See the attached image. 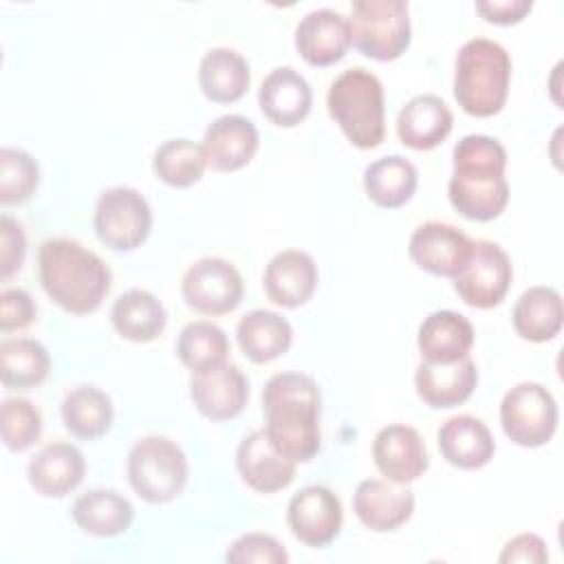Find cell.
I'll return each mask as SVG.
<instances>
[{"label":"cell","mask_w":564,"mask_h":564,"mask_svg":"<svg viewBox=\"0 0 564 564\" xmlns=\"http://www.w3.org/2000/svg\"><path fill=\"white\" fill-rule=\"evenodd\" d=\"M264 432L273 447L295 463H308L322 447V392L304 372H278L262 388Z\"/></svg>","instance_id":"cell-1"},{"label":"cell","mask_w":564,"mask_h":564,"mask_svg":"<svg viewBox=\"0 0 564 564\" xmlns=\"http://www.w3.org/2000/svg\"><path fill=\"white\" fill-rule=\"evenodd\" d=\"M507 150L489 134H465L452 150L447 196L452 207L478 223L498 218L509 203Z\"/></svg>","instance_id":"cell-2"},{"label":"cell","mask_w":564,"mask_h":564,"mask_svg":"<svg viewBox=\"0 0 564 564\" xmlns=\"http://www.w3.org/2000/svg\"><path fill=\"white\" fill-rule=\"evenodd\" d=\"M37 273L44 293L70 315L95 313L112 284L110 267L70 238H48L40 245Z\"/></svg>","instance_id":"cell-3"},{"label":"cell","mask_w":564,"mask_h":564,"mask_svg":"<svg viewBox=\"0 0 564 564\" xmlns=\"http://www.w3.org/2000/svg\"><path fill=\"white\" fill-rule=\"evenodd\" d=\"M511 82L507 48L489 37L467 40L454 59V99L471 117H494L502 110Z\"/></svg>","instance_id":"cell-4"},{"label":"cell","mask_w":564,"mask_h":564,"mask_svg":"<svg viewBox=\"0 0 564 564\" xmlns=\"http://www.w3.org/2000/svg\"><path fill=\"white\" fill-rule=\"evenodd\" d=\"M326 108L344 137L359 150L381 145L386 134V97L379 77L361 66L339 73L328 93Z\"/></svg>","instance_id":"cell-5"},{"label":"cell","mask_w":564,"mask_h":564,"mask_svg":"<svg viewBox=\"0 0 564 564\" xmlns=\"http://www.w3.org/2000/svg\"><path fill=\"white\" fill-rule=\"evenodd\" d=\"M126 474L132 491L148 505L176 500L189 476L187 456L167 436H143L128 452Z\"/></svg>","instance_id":"cell-6"},{"label":"cell","mask_w":564,"mask_h":564,"mask_svg":"<svg viewBox=\"0 0 564 564\" xmlns=\"http://www.w3.org/2000/svg\"><path fill=\"white\" fill-rule=\"evenodd\" d=\"M348 26L350 44L377 62L401 57L412 40L405 0H355L350 4Z\"/></svg>","instance_id":"cell-7"},{"label":"cell","mask_w":564,"mask_h":564,"mask_svg":"<svg viewBox=\"0 0 564 564\" xmlns=\"http://www.w3.org/2000/svg\"><path fill=\"white\" fill-rule=\"evenodd\" d=\"M500 425L511 443L542 447L557 430V401L538 381L516 383L500 401Z\"/></svg>","instance_id":"cell-8"},{"label":"cell","mask_w":564,"mask_h":564,"mask_svg":"<svg viewBox=\"0 0 564 564\" xmlns=\"http://www.w3.org/2000/svg\"><path fill=\"white\" fill-rule=\"evenodd\" d=\"M93 225L101 245L112 251H132L150 236L152 209L139 189L115 185L99 194Z\"/></svg>","instance_id":"cell-9"},{"label":"cell","mask_w":564,"mask_h":564,"mask_svg":"<svg viewBox=\"0 0 564 564\" xmlns=\"http://www.w3.org/2000/svg\"><path fill=\"white\" fill-rule=\"evenodd\" d=\"M513 280L509 253L491 240H471V251L454 275V291L474 308L498 306Z\"/></svg>","instance_id":"cell-10"},{"label":"cell","mask_w":564,"mask_h":564,"mask_svg":"<svg viewBox=\"0 0 564 564\" xmlns=\"http://www.w3.org/2000/svg\"><path fill=\"white\" fill-rule=\"evenodd\" d=\"M181 295L196 313L218 317L238 308L245 295V282L229 260L207 256L189 264L181 280Z\"/></svg>","instance_id":"cell-11"},{"label":"cell","mask_w":564,"mask_h":564,"mask_svg":"<svg viewBox=\"0 0 564 564\" xmlns=\"http://www.w3.org/2000/svg\"><path fill=\"white\" fill-rule=\"evenodd\" d=\"M286 524L293 538L304 546L324 549L341 531V500L324 485H306L291 496L286 507Z\"/></svg>","instance_id":"cell-12"},{"label":"cell","mask_w":564,"mask_h":564,"mask_svg":"<svg viewBox=\"0 0 564 564\" xmlns=\"http://www.w3.org/2000/svg\"><path fill=\"white\" fill-rule=\"evenodd\" d=\"M189 399L209 421L236 419L249 401V381L245 372L229 361L192 372Z\"/></svg>","instance_id":"cell-13"},{"label":"cell","mask_w":564,"mask_h":564,"mask_svg":"<svg viewBox=\"0 0 564 564\" xmlns=\"http://www.w3.org/2000/svg\"><path fill=\"white\" fill-rule=\"evenodd\" d=\"M372 460L377 469L397 485L419 480L430 467L423 436L405 423H390L377 432L372 441Z\"/></svg>","instance_id":"cell-14"},{"label":"cell","mask_w":564,"mask_h":564,"mask_svg":"<svg viewBox=\"0 0 564 564\" xmlns=\"http://www.w3.org/2000/svg\"><path fill=\"white\" fill-rule=\"evenodd\" d=\"M471 251V238H467L458 227L427 220L419 225L408 242V253L412 262L441 278H454L465 264Z\"/></svg>","instance_id":"cell-15"},{"label":"cell","mask_w":564,"mask_h":564,"mask_svg":"<svg viewBox=\"0 0 564 564\" xmlns=\"http://www.w3.org/2000/svg\"><path fill=\"white\" fill-rule=\"evenodd\" d=\"M352 511L375 533L397 531L414 513V491L388 478H366L352 494Z\"/></svg>","instance_id":"cell-16"},{"label":"cell","mask_w":564,"mask_h":564,"mask_svg":"<svg viewBox=\"0 0 564 564\" xmlns=\"http://www.w3.org/2000/svg\"><path fill=\"white\" fill-rule=\"evenodd\" d=\"M295 460L273 447L264 427L249 432L236 449V469L240 480L258 494L286 489L295 478Z\"/></svg>","instance_id":"cell-17"},{"label":"cell","mask_w":564,"mask_h":564,"mask_svg":"<svg viewBox=\"0 0 564 564\" xmlns=\"http://www.w3.org/2000/svg\"><path fill=\"white\" fill-rule=\"evenodd\" d=\"M317 280L319 273L311 253L302 249H282L267 262L262 286L273 304L297 308L313 297Z\"/></svg>","instance_id":"cell-18"},{"label":"cell","mask_w":564,"mask_h":564,"mask_svg":"<svg viewBox=\"0 0 564 564\" xmlns=\"http://www.w3.org/2000/svg\"><path fill=\"white\" fill-rule=\"evenodd\" d=\"M348 46V18L335 9H313L295 26V48L311 66H330L339 62Z\"/></svg>","instance_id":"cell-19"},{"label":"cell","mask_w":564,"mask_h":564,"mask_svg":"<svg viewBox=\"0 0 564 564\" xmlns=\"http://www.w3.org/2000/svg\"><path fill=\"white\" fill-rule=\"evenodd\" d=\"M258 145V128L242 115H223L214 119L203 134L207 165L216 172H236L249 165Z\"/></svg>","instance_id":"cell-20"},{"label":"cell","mask_w":564,"mask_h":564,"mask_svg":"<svg viewBox=\"0 0 564 564\" xmlns=\"http://www.w3.org/2000/svg\"><path fill=\"white\" fill-rule=\"evenodd\" d=\"M86 476L84 454L66 441L44 445L26 465V480L44 498H64L75 491Z\"/></svg>","instance_id":"cell-21"},{"label":"cell","mask_w":564,"mask_h":564,"mask_svg":"<svg viewBox=\"0 0 564 564\" xmlns=\"http://www.w3.org/2000/svg\"><path fill=\"white\" fill-rule=\"evenodd\" d=\"M258 106L273 126L293 128L308 117L313 90L302 73L291 66H278L262 79Z\"/></svg>","instance_id":"cell-22"},{"label":"cell","mask_w":564,"mask_h":564,"mask_svg":"<svg viewBox=\"0 0 564 564\" xmlns=\"http://www.w3.org/2000/svg\"><path fill=\"white\" fill-rule=\"evenodd\" d=\"M478 383V368L469 357L449 364L421 361L414 372L419 399L434 410H449L465 403Z\"/></svg>","instance_id":"cell-23"},{"label":"cell","mask_w":564,"mask_h":564,"mask_svg":"<svg viewBox=\"0 0 564 564\" xmlns=\"http://www.w3.org/2000/svg\"><path fill=\"white\" fill-rule=\"evenodd\" d=\"M441 456L458 469H480L496 454V438L487 423L471 414H456L438 427Z\"/></svg>","instance_id":"cell-24"},{"label":"cell","mask_w":564,"mask_h":564,"mask_svg":"<svg viewBox=\"0 0 564 564\" xmlns=\"http://www.w3.org/2000/svg\"><path fill=\"white\" fill-rule=\"evenodd\" d=\"M454 115L438 95H416L397 115V137L405 148L432 150L452 132Z\"/></svg>","instance_id":"cell-25"},{"label":"cell","mask_w":564,"mask_h":564,"mask_svg":"<svg viewBox=\"0 0 564 564\" xmlns=\"http://www.w3.org/2000/svg\"><path fill=\"white\" fill-rule=\"evenodd\" d=\"M474 337V326L463 313L443 308L430 313L421 322L416 333V346L423 361L449 364L469 357Z\"/></svg>","instance_id":"cell-26"},{"label":"cell","mask_w":564,"mask_h":564,"mask_svg":"<svg viewBox=\"0 0 564 564\" xmlns=\"http://www.w3.org/2000/svg\"><path fill=\"white\" fill-rule=\"evenodd\" d=\"M75 524L93 538H117L126 533L134 520L132 502L117 489H90L73 502Z\"/></svg>","instance_id":"cell-27"},{"label":"cell","mask_w":564,"mask_h":564,"mask_svg":"<svg viewBox=\"0 0 564 564\" xmlns=\"http://www.w3.org/2000/svg\"><path fill=\"white\" fill-rule=\"evenodd\" d=\"M249 62L229 46L209 48L198 64L200 93L214 104H234L249 90Z\"/></svg>","instance_id":"cell-28"},{"label":"cell","mask_w":564,"mask_h":564,"mask_svg":"<svg viewBox=\"0 0 564 564\" xmlns=\"http://www.w3.org/2000/svg\"><path fill=\"white\" fill-rule=\"evenodd\" d=\"M236 339L249 361L269 364L291 348L293 326L275 311L253 308L238 319Z\"/></svg>","instance_id":"cell-29"},{"label":"cell","mask_w":564,"mask_h":564,"mask_svg":"<svg viewBox=\"0 0 564 564\" xmlns=\"http://www.w3.org/2000/svg\"><path fill=\"white\" fill-rule=\"evenodd\" d=\"M110 324L119 337L134 344H148L165 330L167 313L154 293L145 289H128L115 300Z\"/></svg>","instance_id":"cell-30"},{"label":"cell","mask_w":564,"mask_h":564,"mask_svg":"<svg viewBox=\"0 0 564 564\" xmlns=\"http://www.w3.org/2000/svg\"><path fill=\"white\" fill-rule=\"evenodd\" d=\"M511 322L522 339L533 344L551 341L564 322L562 295L553 286H529L516 300Z\"/></svg>","instance_id":"cell-31"},{"label":"cell","mask_w":564,"mask_h":564,"mask_svg":"<svg viewBox=\"0 0 564 564\" xmlns=\"http://www.w3.org/2000/svg\"><path fill=\"white\" fill-rule=\"evenodd\" d=\"M419 185V172L412 161L401 154H386L364 170L366 196L383 209L405 205Z\"/></svg>","instance_id":"cell-32"},{"label":"cell","mask_w":564,"mask_h":564,"mask_svg":"<svg viewBox=\"0 0 564 564\" xmlns=\"http://www.w3.org/2000/svg\"><path fill=\"white\" fill-rule=\"evenodd\" d=\"M115 421L112 399L97 386H77L62 399V423L82 441L104 436Z\"/></svg>","instance_id":"cell-33"},{"label":"cell","mask_w":564,"mask_h":564,"mask_svg":"<svg viewBox=\"0 0 564 564\" xmlns=\"http://www.w3.org/2000/svg\"><path fill=\"white\" fill-rule=\"evenodd\" d=\"M51 372V355L44 344L31 337L4 339L0 344V375L9 390L40 386Z\"/></svg>","instance_id":"cell-34"},{"label":"cell","mask_w":564,"mask_h":564,"mask_svg":"<svg viewBox=\"0 0 564 564\" xmlns=\"http://www.w3.org/2000/svg\"><path fill=\"white\" fill-rule=\"evenodd\" d=\"M207 159L203 143L187 137L163 141L152 154V172L170 187H192L205 174Z\"/></svg>","instance_id":"cell-35"},{"label":"cell","mask_w":564,"mask_h":564,"mask_svg":"<svg viewBox=\"0 0 564 564\" xmlns=\"http://www.w3.org/2000/svg\"><path fill=\"white\" fill-rule=\"evenodd\" d=\"M229 339L225 330L207 319H194L185 324L176 339V357L192 372L214 368L229 357Z\"/></svg>","instance_id":"cell-36"},{"label":"cell","mask_w":564,"mask_h":564,"mask_svg":"<svg viewBox=\"0 0 564 564\" xmlns=\"http://www.w3.org/2000/svg\"><path fill=\"white\" fill-rule=\"evenodd\" d=\"M40 185L37 161L20 148L0 150V203L22 205Z\"/></svg>","instance_id":"cell-37"},{"label":"cell","mask_w":564,"mask_h":564,"mask_svg":"<svg viewBox=\"0 0 564 564\" xmlns=\"http://www.w3.org/2000/svg\"><path fill=\"white\" fill-rule=\"evenodd\" d=\"M42 436L40 410L22 397L2 401V443L9 452H24Z\"/></svg>","instance_id":"cell-38"},{"label":"cell","mask_w":564,"mask_h":564,"mask_svg":"<svg viewBox=\"0 0 564 564\" xmlns=\"http://www.w3.org/2000/svg\"><path fill=\"white\" fill-rule=\"evenodd\" d=\"M227 562L234 564H245V562H256V564H286L289 553L269 533H245L231 542V546L225 553Z\"/></svg>","instance_id":"cell-39"},{"label":"cell","mask_w":564,"mask_h":564,"mask_svg":"<svg viewBox=\"0 0 564 564\" xmlns=\"http://www.w3.org/2000/svg\"><path fill=\"white\" fill-rule=\"evenodd\" d=\"M26 256V236L22 225L11 218H0V275L2 280H9L15 271L22 269Z\"/></svg>","instance_id":"cell-40"},{"label":"cell","mask_w":564,"mask_h":564,"mask_svg":"<svg viewBox=\"0 0 564 564\" xmlns=\"http://www.w3.org/2000/svg\"><path fill=\"white\" fill-rule=\"evenodd\" d=\"M35 315H37V306L29 291H24L20 286L2 289V293H0V328L4 333L22 330V328L31 326Z\"/></svg>","instance_id":"cell-41"},{"label":"cell","mask_w":564,"mask_h":564,"mask_svg":"<svg viewBox=\"0 0 564 564\" xmlns=\"http://www.w3.org/2000/svg\"><path fill=\"white\" fill-rule=\"evenodd\" d=\"M498 562H529V564H544L549 562L546 542L535 533H518L513 535L500 551Z\"/></svg>","instance_id":"cell-42"},{"label":"cell","mask_w":564,"mask_h":564,"mask_svg":"<svg viewBox=\"0 0 564 564\" xmlns=\"http://www.w3.org/2000/svg\"><path fill=\"white\" fill-rule=\"evenodd\" d=\"M533 2L531 0H478L476 11L491 24L509 26L518 24L531 13Z\"/></svg>","instance_id":"cell-43"}]
</instances>
